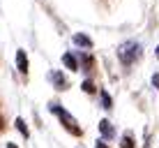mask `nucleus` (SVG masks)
Listing matches in <instances>:
<instances>
[{"mask_svg":"<svg viewBox=\"0 0 159 148\" xmlns=\"http://www.w3.org/2000/svg\"><path fill=\"white\" fill-rule=\"evenodd\" d=\"M51 113H56V116L62 120V125H65V130H67V132H72L74 136H81V127L76 125V120L69 116V113L65 111L60 104H51Z\"/></svg>","mask_w":159,"mask_h":148,"instance_id":"obj_1","label":"nucleus"},{"mask_svg":"<svg viewBox=\"0 0 159 148\" xmlns=\"http://www.w3.org/2000/svg\"><path fill=\"white\" fill-rule=\"evenodd\" d=\"M139 58H141V46L136 44V42H129V44H125L120 49V60H122L125 65H131Z\"/></svg>","mask_w":159,"mask_h":148,"instance_id":"obj_2","label":"nucleus"},{"mask_svg":"<svg viewBox=\"0 0 159 148\" xmlns=\"http://www.w3.org/2000/svg\"><path fill=\"white\" fill-rule=\"evenodd\" d=\"M16 67H19L21 74H28V58H25V51H16Z\"/></svg>","mask_w":159,"mask_h":148,"instance_id":"obj_3","label":"nucleus"},{"mask_svg":"<svg viewBox=\"0 0 159 148\" xmlns=\"http://www.w3.org/2000/svg\"><path fill=\"white\" fill-rule=\"evenodd\" d=\"M62 65H65L67 69H72V72L79 69V63H76V58L72 56V53H65V56H62Z\"/></svg>","mask_w":159,"mask_h":148,"instance_id":"obj_4","label":"nucleus"},{"mask_svg":"<svg viewBox=\"0 0 159 148\" xmlns=\"http://www.w3.org/2000/svg\"><path fill=\"white\" fill-rule=\"evenodd\" d=\"M99 130H102V134L106 136V139H113V136H116V130L111 127V123H108V120H102V123H99Z\"/></svg>","mask_w":159,"mask_h":148,"instance_id":"obj_5","label":"nucleus"},{"mask_svg":"<svg viewBox=\"0 0 159 148\" xmlns=\"http://www.w3.org/2000/svg\"><path fill=\"white\" fill-rule=\"evenodd\" d=\"M74 44H79V46H85V49H90V46H92V40L79 32V35H74Z\"/></svg>","mask_w":159,"mask_h":148,"instance_id":"obj_6","label":"nucleus"},{"mask_svg":"<svg viewBox=\"0 0 159 148\" xmlns=\"http://www.w3.org/2000/svg\"><path fill=\"white\" fill-rule=\"evenodd\" d=\"M51 79L58 84V88H60V90H65V88H67V81H65V76L60 74V72H53V74H51Z\"/></svg>","mask_w":159,"mask_h":148,"instance_id":"obj_7","label":"nucleus"},{"mask_svg":"<svg viewBox=\"0 0 159 148\" xmlns=\"http://www.w3.org/2000/svg\"><path fill=\"white\" fill-rule=\"evenodd\" d=\"M16 127H19V132L23 134V136H30L28 127H25V123H23V118H16Z\"/></svg>","mask_w":159,"mask_h":148,"instance_id":"obj_8","label":"nucleus"},{"mask_svg":"<svg viewBox=\"0 0 159 148\" xmlns=\"http://www.w3.org/2000/svg\"><path fill=\"white\" fill-rule=\"evenodd\" d=\"M120 148H136V146H134V139H131V134H125V136H122V146H120Z\"/></svg>","mask_w":159,"mask_h":148,"instance_id":"obj_9","label":"nucleus"},{"mask_svg":"<svg viewBox=\"0 0 159 148\" xmlns=\"http://www.w3.org/2000/svg\"><path fill=\"white\" fill-rule=\"evenodd\" d=\"M83 93H95V84H92V81H83Z\"/></svg>","mask_w":159,"mask_h":148,"instance_id":"obj_10","label":"nucleus"},{"mask_svg":"<svg viewBox=\"0 0 159 148\" xmlns=\"http://www.w3.org/2000/svg\"><path fill=\"white\" fill-rule=\"evenodd\" d=\"M102 102H104V109H111V97H108V93H102Z\"/></svg>","mask_w":159,"mask_h":148,"instance_id":"obj_11","label":"nucleus"},{"mask_svg":"<svg viewBox=\"0 0 159 148\" xmlns=\"http://www.w3.org/2000/svg\"><path fill=\"white\" fill-rule=\"evenodd\" d=\"M152 84H155V88H159V74L152 76Z\"/></svg>","mask_w":159,"mask_h":148,"instance_id":"obj_12","label":"nucleus"},{"mask_svg":"<svg viewBox=\"0 0 159 148\" xmlns=\"http://www.w3.org/2000/svg\"><path fill=\"white\" fill-rule=\"evenodd\" d=\"M97 148H108V146H106V141H97Z\"/></svg>","mask_w":159,"mask_h":148,"instance_id":"obj_13","label":"nucleus"},{"mask_svg":"<svg viewBox=\"0 0 159 148\" xmlns=\"http://www.w3.org/2000/svg\"><path fill=\"white\" fill-rule=\"evenodd\" d=\"M7 148H19V146H16V144H7Z\"/></svg>","mask_w":159,"mask_h":148,"instance_id":"obj_14","label":"nucleus"},{"mask_svg":"<svg viewBox=\"0 0 159 148\" xmlns=\"http://www.w3.org/2000/svg\"><path fill=\"white\" fill-rule=\"evenodd\" d=\"M157 58H159V46H157Z\"/></svg>","mask_w":159,"mask_h":148,"instance_id":"obj_15","label":"nucleus"},{"mask_svg":"<svg viewBox=\"0 0 159 148\" xmlns=\"http://www.w3.org/2000/svg\"><path fill=\"white\" fill-rule=\"evenodd\" d=\"M0 125H2V120H0Z\"/></svg>","mask_w":159,"mask_h":148,"instance_id":"obj_16","label":"nucleus"}]
</instances>
